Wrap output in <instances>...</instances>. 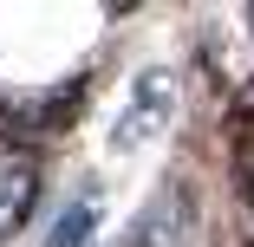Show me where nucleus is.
Instances as JSON below:
<instances>
[{"mask_svg":"<svg viewBox=\"0 0 254 247\" xmlns=\"http://www.w3.org/2000/svg\"><path fill=\"white\" fill-rule=\"evenodd\" d=\"M189 228H195V195H189L183 176H170L157 195H150V208L130 221V234H124L118 247H176Z\"/></svg>","mask_w":254,"mask_h":247,"instance_id":"obj_2","label":"nucleus"},{"mask_svg":"<svg viewBox=\"0 0 254 247\" xmlns=\"http://www.w3.org/2000/svg\"><path fill=\"white\" fill-rule=\"evenodd\" d=\"M170 104H176V78L157 65V72H143L137 85H130V104L118 111V124H111V150H137V143H150L163 124H170Z\"/></svg>","mask_w":254,"mask_h":247,"instance_id":"obj_1","label":"nucleus"},{"mask_svg":"<svg viewBox=\"0 0 254 247\" xmlns=\"http://www.w3.org/2000/svg\"><path fill=\"white\" fill-rule=\"evenodd\" d=\"M98 208H105V195H98V189H78V195H72V208L53 221L46 247H85V241L98 234Z\"/></svg>","mask_w":254,"mask_h":247,"instance_id":"obj_4","label":"nucleus"},{"mask_svg":"<svg viewBox=\"0 0 254 247\" xmlns=\"http://www.w3.org/2000/svg\"><path fill=\"white\" fill-rule=\"evenodd\" d=\"M33 202H39V169L33 163H7V176H0V241H13L26 228Z\"/></svg>","mask_w":254,"mask_h":247,"instance_id":"obj_3","label":"nucleus"}]
</instances>
